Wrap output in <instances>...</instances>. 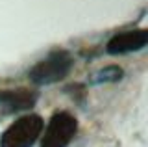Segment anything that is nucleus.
Segmentation results:
<instances>
[{"label": "nucleus", "mask_w": 148, "mask_h": 147, "mask_svg": "<svg viewBox=\"0 0 148 147\" xmlns=\"http://www.w3.org/2000/svg\"><path fill=\"white\" fill-rule=\"evenodd\" d=\"M37 99H39V91L34 89V88H8V89H0V106L8 108L9 112L34 108Z\"/></svg>", "instance_id": "nucleus-5"}, {"label": "nucleus", "mask_w": 148, "mask_h": 147, "mask_svg": "<svg viewBox=\"0 0 148 147\" xmlns=\"http://www.w3.org/2000/svg\"><path fill=\"white\" fill-rule=\"evenodd\" d=\"M78 132V119L67 110L56 112L45 128L41 147H67Z\"/></svg>", "instance_id": "nucleus-3"}, {"label": "nucleus", "mask_w": 148, "mask_h": 147, "mask_svg": "<svg viewBox=\"0 0 148 147\" xmlns=\"http://www.w3.org/2000/svg\"><path fill=\"white\" fill-rule=\"evenodd\" d=\"M74 67V56L69 50L58 49L52 50L48 56L35 63L28 71V78L35 86H50L56 82H61L69 76Z\"/></svg>", "instance_id": "nucleus-1"}, {"label": "nucleus", "mask_w": 148, "mask_h": 147, "mask_svg": "<svg viewBox=\"0 0 148 147\" xmlns=\"http://www.w3.org/2000/svg\"><path fill=\"white\" fill-rule=\"evenodd\" d=\"M124 76L122 67L119 65H108L104 69H100L96 73V76L92 78V84H108V82H119Z\"/></svg>", "instance_id": "nucleus-6"}, {"label": "nucleus", "mask_w": 148, "mask_h": 147, "mask_svg": "<svg viewBox=\"0 0 148 147\" xmlns=\"http://www.w3.org/2000/svg\"><path fill=\"white\" fill-rule=\"evenodd\" d=\"M45 128V121L37 114L15 119L0 136V147H32Z\"/></svg>", "instance_id": "nucleus-2"}, {"label": "nucleus", "mask_w": 148, "mask_h": 147, "mask_svg": "<svg viewBox=\"0 0 148 147\" xmlns=\"http://www.w3.org/2000/svg\"><path fill=\"white\" fill-rule=\"evenodd\" d=\"M148 43V30L146 28H135L128 32L115 34L108 43H106V52L108 54H130L143 50Z\"/></svg>", "instance_id": "nucleus-4"}]
</instances>
